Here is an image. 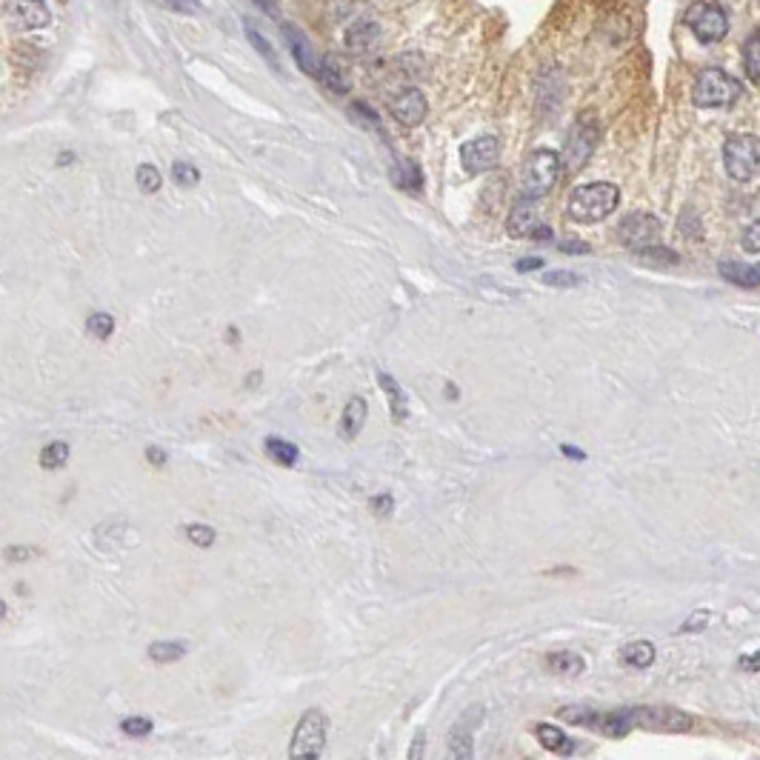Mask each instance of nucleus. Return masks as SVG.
<instances>
[{
    "label": "nucleus",
    "instance_id": "nucleus-1",
    "mask_svg": "<svg viewBox=\"0 0 760 760\" xmlns=\"http://www.w3.org/2000/svg\"><path fill=\"white\" fill-rule=\"evenodd\" d=\"M620 203V189L615 183H586L578 186L569 198V215L578 223H598V220L609 218Z\"/></svg>",
    "mask_w": 760,
    "mask_h": 760
},
{
    "label": "nucleus",
    "instance_id": "nucleus-2",
    "mask_svg": "<svg viewBox=\"0 0 760 760\" xmlns=\"http://www.w3.org/2000/svg\"><path fill=\"white\" fill-rule=\"evenodd\" d=\"M560 175V158L552 149H538L532 152L523 163V175H520V189L523 198H543L546 192L555 189Z\"/></svg>",
    "mask_w": 760,
    "mask_h": 760
},
{
    "label": "nucleus",
    "instance_id": "nucleus-3",
    "mask_svg": "<svg viewBox=\"0 0 760 760\" xmlns=\"http://www.w3.org/2000/svg\"><path fill=\"white\" fill-rule=\"evenodd\" d=\"M740 80L726 75L723 69H703L695 80V106L700 109H718V106H732L740 98Z\"/></svg>",
    "mask_w": 760,
    "mask_h": 760
},
{
    "label": "nucleus",
    "instance_id": "nucleus-4",
    "mask_svg": "<svg viewBox=\"0 0 760 760\" xmlns=\"http://www.w3.org/2000/svg\"><path fill=\"white\" fill-rule=\"evenodd\" d=\"M758 160H760V143L755 135H732L723 146V163L729 178L746 183L758 175Z\"/></svg>",
    "mask_w": 760,
    "mask_h": 760
},
{
    "label": "nucleus",
    "instance_id": "nucleus-5",
    "mask_svg": "<svg viewBox=\"0 0 760 760\" xmlns=\"http://www.w3.org/2000/svg\"><path fill=\"white\" fill-rule=\"evenodd\" d=\"M326 729H329V720L320 709H309L300 723L295 726V735H292V746H289V755L295 760H315L320 758L323 752V743H326Z\"/></svg>",
    "mask_w": 760,
    "mask_h": 760
},
{
    "label": "nucleus",
    "instance_id": "nucleus-6",
    "mask_svg": "<svg viewBox=\"0 0 760 760\" xmlns=\"http://www.w3.org/2000/svg\"><path fill=\"white\" fill-rule=\"evenodd\" d=\"M635 729H652V732H689L695 726V718L680 712L675 706H638L632 709Z\"/></svg>",
    "mask_w": 760,
    "mask_h": 760
},
{
    "label": "nucleus",
    "instance_id": "nucleus-7",
    "mask_svg": "<svg viewBox=\"0 0 760 760\" xmlns=\"http://www.w3.org/2000/svg\"><path fill=\"white\" fill-rule=\"evenodd\" d=\"M686 23L695 32V38L703 43H718L729 32V18L715 3H695L686 15Z\"/></svg>",
    "mask_w": 760,
    "mask_h": 760
},
{
    "label": "nucleus",
    "instance_id": "nucleus-8",
    "mask_svg": "<svg viewBox=\"0 0 760 760\" xmlns=\"http://www.w3.org/2000/svg\"><path fill=\"white\" fill-rule=\"evenodd\" d=\"M595 146H598V126H592V123H578V126L572 129L569 140H566L563 155H558L560 166H566V172H578L580 166L592 158Z\"/></svg>",
    "mask_w": 760,
    "mask_h": 760
},
{
    "label": "nucleus",
    "instance_id": "nucleus-9",
    "mask_svg": "<svg viewBox=\"0 0 760 760\" xmlns=\"http://www.w3.org/2000/svg\"><path fill=\"white\" fill-rule=\"evenodd\" d=\"M500 158V140L492 138V135H480V138L469 140L460 146V160H463V169L469 175H480V172H489L498 166Z\"/></svg>",
    "mask_w": 760,
    "mask_h": 760
},
{
    "label": "nucleus",
    "instance_id": "nucleus-10",
    "mask_svg": "<svg viewBox=\"0 0 760 760\" xmlns=\"http://www.w3.org/2000/svg\"><path fill=\"white\" fill-rule=\"evenodd\" d=\"M618 235L623 246L638 252L643 246L655 243V238L660 235V220L655 215H646V212H635V215L620 220Z\"/></svg>",
    "mask_w": 760,
    "mask_h": 760
},
{
    "label": "nucleus",
    "instance_id": "nucleus-11",
    "mask_svg": "<svg viewBox=\"0 0 760 760\" xmlns=\"http://www.w3.org/2000/svg\"><path fill=\"white\" fill-rule=\"evenodd\" d=\"M389 112L403 126H418L426 118V112H429V103H426L420 89H403L400 95L389 100Z\"/></svg>",
    "mask_w": 760,
    "mask_h": 760
},
{
    "label": "nucleus",
    "instance_id": "nucleus-12",
    "mask_svg": "<svg viewBox=\"0 0 760 760\" xmlns=\"http://www.w3.org/2000/svg\"><path fill=\"white\" fill-rule=\"evenodd\" d=\"M6 18L12 20L15 29H40L52 20V15L43 6V0H9Z\"/></svg>",
    "mask_w": 760,
    "mask_h": 760
},
{
    "label": "nucleus",
    "instance_id": "nucleus-13",
    "mask_svg": "<svg viewBox=\"0 0 760 760\" xmlns=\"http://www.w3.org/2000/svg\"><path fill=\"white\" fill-rule=\"evenodd\" d=\"M538 226L540 220L535 198H520L518 203H515V209H512V215H509V223H506L509 235H515V238H529Z\"/></svg>",
    "mask_w": 760,
    "mask_h": 760
},
{
    "label": "nucleus",
    "instance_id": "nucleus-14",
    "mask_svg": "<svg viewBox=\"0 0 760 760\" xmlns=\"http://www.w3.org/2000/svg\"><path fill=\"white\" fill-rule=\"evenodd\" d=\"M720 278L732 286H743V289H758L760 269L755 263H743V260H720L718 263Z\"/></svg>",
    "mask_w": 760,
    "mask_h": 760
},
{
    "label": "nucleus",
    "instance_id": "nucleus-15",
    "mask_svg": "<svg viewBox=\"0 0 760 760\" xmlns=\"http://www.w3.org/2000/svg\"><path fill=\"white\" fill-rule=\"evenodd\" d=\"M366 400L355 395V398L346 403V409H343V418H340V429H343V438L346 440H355L360 435V429H363V423H366Z\"/></svg>",
    "mask_w": 760,
    "mask_h": 760
},
{
    "label": "nucleus",
    "instance_id": "nucleus-16",
    "mask_svg": "<svg viewBox=\"0 0 760 760\" xmlns=\"http://www.w3.org/2000/svg\"><path fill=\"white\" fill-rule=\"evenodd\" d=\"M378 383L380 389L386 392V398H389V406H392V418L395 423H403V420L409 418V400L403 395V389H400V383L392 375H386V372H378Z\"/></svg>",
    "mask_w": 760,
    "mask_h": 760
},
{
    "label": "nucleus",
    "instance_id": "nucleus-17",
    "mask_svg": "<svg viewBox=\"0 0 760 760\" xmlns=\"http://www.w3.org/2000/svg\"><path fill=\"white\" fill-rule=\"evenodd\" d=\"M598 729L609 738H626L632 729H635V718H632V709H618V712H609V715H600Z\"/></svg>",
    "mask_w": 760,
    "mask_h": 760
},
{
    "label": "nucleus",
    "instance_id": "nucleus-18",
    "mask_svg": "<svg viewBox=\"0 0 760 760\" xmlns=\"http://www.w3.org/2000/svg\"><path fill=\"white\" fill-rule=\"evenodd\" d=\"M638 260L643 266H652V269H675L680 263L678 252H672L669 246H658V243H649L638 249Z\"/></svg>",
    "mask_w": 760,
    "mask_h": 760
},
{
    "label": "nucleus",
    "instance_id": "nucleus-19",
    "mask_svg": "<svg viewBox=\"0 0 760 760\" xmlns=\"http://www.w3.org/2000/svg\"><path fill=\"white\" fill-rule=\"evenodd\" d=\"M535 732H538V740L543 749H549V752H555V755H572V752H575V740L566 738L558 726L540 723Z\"/></svg>",
    "mask_w": 760,
    "mask_h": 760
},
{
    "label": "nucleus",
    "instance_id": "nucleus-20",
    "mask_svg": "<svg viewBox=\"0 0 760 760\" xmlns=\"http://www.w3.org/2000/svg\"><path fill=\"white\" fill-rule=\"evenodd\" d=\"M392 180H395V186L406 189V192H420L423 189V172H420L415 160H400L395 172H392Z\"/></svg>",
    "mask_w": 760,
    "mask_h": 760
},
{
    "label": "nucleus",
    "instance_id": "nucleus-21",
    "mask_svg": "<svg viewBox=\"0 0 760 760\" xmlns=\"http://www.w3.org/2000/svg\"><path fill=\"white\" fill-rule=\"evenodd\" d=\"M380 38V29L378 23H372V20H363L358 26H352L349 29V35H346V43H349V49L352 52H366L375 40Z\"/></svg>",
    "mask_w": 760,
    "mask_h": 760
},
{
    "label": "nucleus",
    "instance_id": "nucleus-22",
    "mask_svg": "<svg viewBox=\"0 0 760 760\" xmlns=\"http://www.w3.org/2000/svg\"><path fill=\"white\" fill-rule=\"evenodd\" d=\"M263 446H266V455L269 458L275 460V463H280V466H295L300 458V452H298V446L295 443H289V440H283V438H266L263 440Z\"/></svg>",
    "mask_w": 760,
    "mask_h": 760
},
{
    "label": "nucleus",
    "instance_id": "nucleus-23",
    "mask_svg": "<svg viewBox=\"0 0 760 760\" xmlns=\"http://www.w3.org/2000/svg\"><path fill=\"white\" fill-rule=\"evenodd\" d=\"M623 663L635 666V669H649L655 663V643L649 640H635L623 649Z\"/></svg>",
    "mask_w": 760,
    "mask_h": 760
},
{
    "label": "nucleus",
    "instance_id": "nucleus-24",
    "mask_svg": "<svg viewBox=\"0 0 760 760\" xmlns=\"http://www.w3.org/2000/svg\"><path fill=\"white\" fill-rule=\"evenodd\" d=\"M546 666L552 669V672H563V675H580L583 669H586V660L580 658L578 652H552L549 658H546Z\"/></svg>",
    "mask_w": 760,
    "mask_h": 760
},
{
    "label": "nucleus",
    "instance_id": "nucleus-25",
    "mask_svg": "<svg viewBox=\"0 0 760 760\" xmlns=\"http://www.w3.org/2000/svg\"><path fill=\"white\" fill-rule=\"evenodd\" d=\"M183 655H186V643H180V640H158L149 646V658L155 663H175Z\"/></svg>",
    "mask_w": 760,
    "mask_h": 760
},
{
    "label": "nucleus",
    "instance_id": "nucleus-26",
    "mask_svg": "<svg viewBox=\"0 0 760 760\" xmlns=\"http://www.w3.org/2000/svg\"><path fill=\"white\" fill-rule=\"evenodd\" d=\"M315 78L323 80V86H329V89H332V92H338V95L346 92V80H343V75H340L338 63H335V60L320 58L318 69H315Z\"/></svg>",
    "mask_w": 760,
    "mask_h": 760
},
{
    "label": "nucleus",
    "instance_id": "nucleus-27",
    "mask_svg": "<svg viewBox=\"0 0 760 760\" xmlns=\"http://www.w3.org/2000/svg\"><path fill=\"white\" fill-rule=\"evenodd\" d=\"M449 746H452V755H455V758H460V760L472 758V732H469L466 720H460L458 726L452 729Z\"/></svg>",
    "mask_w": 760,
    "mask_h": 760
},
{
    "label": "nucleus",
    "instance_id": "nucleus-28",
    "mask_svg": "<svg viewBox=\"0 0 760 760\" xmlns=\"http://www.w3.org/2000/svg\"><path fill=\"white\" fill-rule=\"evenodd\" d=\"M66 460H69V443H63V440L49 443V446L40 452V466H43V469H60V466H66Z\"/></svg>",
    "mask_w": 760,
    "mask_h": 760
},
{
    "label": "nucleus",
    "instance_id": "nucleus-29",
    "mask_svg": "<svg viewBox=\"0 0 760 760\" xmlns=\"http://www.w3.org/2000/svg\"><path fill=\"white\" fill-rule=\"evenodd\" d=\"M560 718L566 723H575V726H595L598 729V712L589 709V706H563L560 709Z\"/></svg>",
    "mask_w": 760,
    "mask_h": 760
},
{
    "label": "nucleus",
    "instance_id": "nucleus-30",
    "mask_svg": "<svg viewBox=\"0 0 760 760\" xmlns=\"http://www.w3.org/2000/svg\"><path fill=\"white\" fill-rule=\"evenodd\" d=\"M743 60H746V75L752 83L760 80V32H755L749 43L743 46Z\"/></svg>",
    "mask_w": 760,
    "mask_h": 760
},
{
    "label": "nucleus",
    "instance_id": "nucleus-31",
    "mask_svg": "<svg viewBox=\"0 0 760 760\" xmlns=\"http://www.w3.org/2000/svg\"><path fill=\"white\" fill-rule=\"evenodd\" d=\"M86 329H89V335L98 340L112 338V332H115V318L109 315V312H95L92 318L86 320Z\"/></svg>",
    "mask_w": 760,
    "mask_h": 760
},
{
    "label": "nucleus",
    "instance_id": "nucleus-32",
    "mask_svg": "<svg viewBox=\"0 0 760 760\" xmlns=\"http://www.w3.org/2000/svg\"><path fill=\"white\" fill-rule=\"evenodd\" d=\"M160 183H163V178H160V172L152 166V163H143V166H138V186H140V192H146V195H155L160 189Z\"/></svg>",
    "mask_w": 760,
    "mask_h": 760
},
{
    "label": "nucleus",
    "instance_id": "nucleus-33",
    "mask_svg": "<svg viewBox=\"0 0 760 760\" xmlns=\"http://www.w3.org/2000/svg\"><path fill=\"white\" fill-rule=\"evenodd\" d=\"M186 538L192 540L195 546L209 549V546L218 540V532H215L212 526H203V523H189V526H186Z\"/></svg>",
    "mask_w": 760,
    "mask_h": 760
},
{
    "label": "nucleus",
    "instance_id": "nucleus-34",
    "mask_svg": "<svg viewBox=\"0 0 760 760\" xmlns=\"http://www.w3.org/2000/svg\"><path fill=\"white\" fill-rule=\"evenodd\" d=\"M172 178H175L178 186H195V183L200 180V172L192 166V163H183V160H178V163L172 166Z\"/></svg>",
    "mask_w": 760,
    "mask_h": 760
},
{
    "label": "nucleus",
    "instance_id": "nucleus-35",
    "mask_svg": "<svg viewBox=\"0 0 760 760\" xmlns=\"http://www.w3.org/2000/svg\"><path fill=\"white\" fill-rule=\"evenodd\" d=\"M120 732L129 738H146L152 732V720L149 718H126L120 723Z\"/></svg>",
    "mask_w": 760,
    "mask_h": 760
},
{
    "label": "nucleus",
    "instance_id": "nucleus-36",
    "mask_svg": "<svg viewBox=\"0 0 760 760\" xmlns=\"http://www.w3.org/2000/svg\"><path fill=\"white\" fill-rule=\"evenodd\" d=\"M543 283H546V286H563V289H569V286H578V283H583V278L575 275V272L558 269V272H546V275H543Z\"/></svg>",
    "mask_w": 760,
    "mask_h": 760
},
{
    "label": "nucleus",
    "instance_id": "nucleus-37",
    "mask_svg": "<svg viewBox=\"0 0 760 760\" xmlns=\"http://www.w3.org/2000/svg\"><path fill=\"white\" fill-rule=\"evenodd\" d=\"M680 232H683L689 240L700 238V218L692 212V209H686V212H683V218H680Z\"/></svg>",
    "mask_w": 760,
    "mask_h": 760
},
{
    "label": "nucleus",
    "instance_id": "nucleus-38",
    "mask_svg": "<svg viewBox=\"0 0 760 760\" xmlns=\"http://www.w3.org/2000/svg\"><path fill=\"white\" fill-rule=\"evenodd\" d=\"M160 6L172 9V12H180V15H195L200 12L198 0H158Z\"/></svg>",
    "mask_w": 760,
    "mask_h": 760
},
{
    "label": "nucleus",
    "instance_id": "nucleus-39",
    "mask_svg": "<svg viewBox=\"0 0 760 760\" xmlns=\"http://www.w3.org/2000/svg\"><path fill=\"white\" fill-rule=\"evenodd\" d=\"M740 246L746 249V252H752V255H758L760 252V223L755 220L749 229H746V235H743V240H740Z\"/></svg>",
    "mask_w": 760,
    "mask_h": 760
},
{
    "label": "nucleus",
    "instance_id": "nucleus-40",
    "mask_svg": "<svg viewBox=\"0 0 760 760\" xmlns=\"http://www.w3.org/2000/svg\"><path fill=\"white\" fill-rule=\"evenodd\" d=\"M249 38H252V43H255V49H258L260 55H266V60L278 69V58H275V52H272V46H269V40L266 38H260L258 32L255 29H249Z\"/></svg>",
    "mask_w": 760,
    "mask_h": 760
},
{
    "label": "nucleus",
    "instance_id": "nucleus-41",
    "mask_svg": "<svg viewBox=\"0 0 760 760\" xmlns=\"http://www.w3.org/2000/svg\"><path fill=\"white\" fill-rule=\"evenodd\" d=\"M558 249L563 252V255H586V252H589V243H583V240H578V238H566V240H560Z\"/></svg>",
    "mask_w": 760,
    "mask_h": 760
},
{
    "label": "nucleus",
    "instance_id": "nucleus-42",
    "mask_svg": "<svg viewBox=\"0 0 760 760\" xmlns=\"http://www.w3.org/2000/svg\"><path fill=\"white\" fill-rule=\"evenodd\" d=\"M372 509H375V515H380V518H386V515H392V509H395V500L389 498V495H380V498H372Z\"/></svg>",
    "mask_w": 760,
    "mask_h": 760
},
{
    "label": "nucleus",
    "instance_id": "nucleus-43",
    "mask_svg": "<svg viewBox=\"0 0 760 760\" xmlns=\"http://www.w3.org/2000/svg\"><path fill=\"white\" fill-rule=\"evenodd\" d=\"M706 620H709V612H700L695 618H689L683 626H680V632L683 635H689V632H700V629H706Z\"/></svg>",
    "mask_w": 760,
    "mask_h": 760
},
{
    "label": "nucleus",
    "instance_id": "nucleus-44",
    "mask_svg": "<svg viewBox=\"0 0 760 760\" xmlns=\"http://www.w3.org/2000/svg\"><path fill=\"white\" fill-rule=\"evenodd\" d=\"M540 266H543V258H523L515 263L518 272H538Z\"/></svg>",
    "mask_w": 760,
    "mask_h": 760
},
{
    "label": "nucleus",
    "instance_id": "nucleus-45",
    "mask_svg": "<svg viewBox=\"0 0 760 760\" xmlns=\"http://www.w3.org/2000/svg\"><path fill=\"white\" fill-rule=\"evenodd\" d=\"M35 555V549H23V546H12V549H6V558L9 560H29Z\"/></svg>",
    "mask_w": 760,
    "mask_h": 760
},
{
    "label": "nucleus",
    "instance_id": "nucleus-46",
    "mask_svg": "<svg viewBox=\"0 0 760 760\" xmlns=\"http://www.w3.org/2000/svg\"><path fill=\"white\" fill-rule=\"evenodd\" d=\"M423 749H426V735L418 732V735H415V743H412V749H409V760H418L420 755H423Z\"/></svg>",
    "mask_w": 760,
    "mask_h": 760
},
{
    "label": "nucleus",
    "instance_id": "nucleus-47",
    "mask_svg": "<svg viewBox=\"0 0 760 760\" xmlns=\"http://www.w3.org/2000/svg\"><path fill=\"white\" fill-rule=\"evenodd\" d=\"M758 652H752V655H746V658H740L738 660V666H740V669H746V672H752V675H755V672H758Z\"/></svg>",
    "mask_w": 760,
    "mask_h": 760
},
{
    "label": "nucleus",
    "instance_id": "nucleus-48",
    "mask_svg": "<svg viewBox=\"0 0 760 760\" xmlns=\"http://www.w3.org/2000/svg\"><path fill=\"white\" fill-rule=\"evenodd\" d=\"M146 458H149V463H155V466H163V463H166V452L158 449V446H149V449H146Z\"/></svg>",
    "mask_w": 760,
    "mask_h": 760
},
{
    "label": "nucleus",
    "instance_id": "nucleus-49",
    "mask_svg": "<svg viewBox=\"0 0 760 760\" xmlns=\"http://www.w3.org/2000/svg\"><path fill=\"white\" fill-rule=\"evenodd\" d=\"M560 452H563L566 458H572V460H586V452H580V449H575V446H569V443H563V446H560Z\"/></svg>",
    "mask_w": 760,
    "mask_h": 760
},
{
    "label": "nucleus",
    "instance_id": "nucleus-50",
    "mask_svg": "<svg viewBox=\"0 0 760 760\" xmlns=\"http://www.w3.org/2000/svg\"><path fill=\"white\" fill-rule=\"evenodd\" d=\"M260 380H263V375H260V372H252V378L246 380V386H252V389H255V386H258Z\"/></svg>",
    "mask_w": 760,
    "mask_h": 760
},
{
    "label": "nucleus",
    "instance_id": "nucleus-51",
    "mask_svg": "<svg viewBox=\"0 0 760 760\" xmlns=\"http://www.w3.org/2000/svg\"><path fill=\"white\" fill-rule=\"evenodd\" d=\"M226 338H229V343H235V340H238V329H235V326H229V335H226Z\"/></svg>",
    "mask_w": 760,
    "mask_h": 760
},
{
    "label": "nucleus",
    "instance_id": "nucleus-52",
    "mask_svg": "<svg viewBox=\"0 0 760 760\" xmlns=\"http://www.w3.org/2000/svg\"><path fill=\"white\" fill-rule=\"evenodd\" d=\"M3 618H6V603L0 600V620H3Z\"/></svg>",
    "mask_w": 760,
    "mask_h": 760
}]
</instances>
